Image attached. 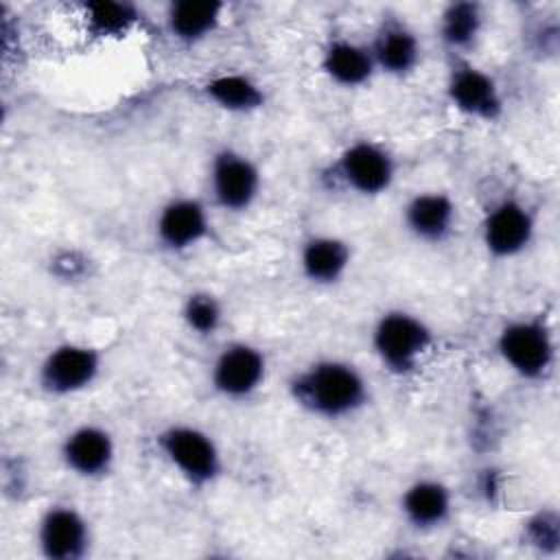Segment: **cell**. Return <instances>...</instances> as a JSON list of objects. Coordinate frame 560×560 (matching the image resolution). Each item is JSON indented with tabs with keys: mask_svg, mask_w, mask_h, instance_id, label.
Listing matches in <instances>:
<instances>
[{
	"mask_svg": "<svg viewBox=\"0 0 560 560\" xmlns=\"http://www.w3.org/2000/svg\"><path fill=\"white\" fill-rule=\"evenodd\" d=\"M446 98L459 114L475 120L492 122L503 114V96L494 77L462 55H451Z\"/></svg>",
	"mask_w": 560,
	"mask_h": 560,
	"instance_id": "52a82bcc",
	"label": "cell"
},
{
	"mask_svg": "<svg viewBox=\"0 0 560 560\" xmlns=\"http://www.w3.org/2000/svg\"><path fill=\"white\" fill-rule=\"evenodd\" d=\"M483 28V13L477 2H451L438 20V35L451 55H462L479 39Z\"/></svg>",
	"mask_w": 560,
	"mask_h": 560,
	"instance_id": "44dd1931",
	"label": "cell"
},
{
	"mask_svg": "<svg viewBox=\"0 0 560 560\" xmlns=\"http://www.w3.org/2000/svg\"><path fill=\"white\" fill-rule=\"evenodd\" d=\"M35 542L48 560H81L92 542L90 523L77 508L55 503L39 516Z\"/></svg>",
	"mask_w": 560,
	"mask_h": 560,
	"instance_id": "8fae6325",
	"label": "cell"
},
{
	"mask_svg": "<svg viewBox=\"0 0 560 560\" xmlns=\"http://www.w3.org/2000/svg\"><path fill=\"white\" fill-rule=\"evenodd\" d=\"M59 455L72 475L83 479H101L114 468L116 442L105 427L85 422L66 433Z\"/></svg>",
	"mask_w": 560,
	"mask_h": 560,
	"instance_id": "7c38bea8",
	"label": "cell"
},
{
	"mask_svg": "<svg viewBox=\"0 0 560 560\" xmlns=\"http://www.w3.org/2000/svg\"><path fill=\"white\" fill-rule=\"evenodd\" d=\"M210 234V217L197 197L168 199L155 219V236L168 252H186L206 241Z\"/></svg>",
	"mask_w": 560,
	"mask_h": 560,
	"instance_id": "4fadbf2b",
	"label": "cell"
},
{
	"mask_svg": "<svg viewBox=\"0 0 560 560\" xmlns=\"http://www.w3.org/2000/svg\"><path fill=\"white\" fill-rule=\"evenodd\" d=\"M370 50L376 70L389 77L411 74L422 59V46L416 33L398 18H385L381 22Z\"/></svg>",
	"mask_w": 560,
	"mask_h": 560,
	"instance_id": "5bb4252c",
	"label": "cell"
},
{
	"mask_svg": "<svg viewBox=\"0 0 560 560\" xmlns=\"http://www.w3.org/2000/svg\"><path fill=\"white\" fill-rule=\"evenodd\" d=\"M182 319L195 335L210 337L223 324V304L210 291H192L182 304Z\"/></svg>",
	"mask_w": 560,
	"mask_h": 560,
	"instance_id": "603a6c76",
	"label": "cell"
},
{
	"mask_svg": "<svg viewBox=\"0 0 560 560\" xmlns=\"http://www.w3.org/2000/svg\"><path fill=\"white\" fill-rule=\"evenodd\" d=\"M400 512L405 521L420 529L431 532L442 527L453 512V494L440 479L422 477L411 481L400 494Z\"/></svg>",
	"mask_w": 560,
	"mask_h": 560,
	"instance_id": "e0dca14e",
	"label": "cell"
},
{
	"mask_svg": "<svg viewBox=\"0 0 560 560\" xmlns=\"http://www.w3.org/2000/svg\"><path fill=\"white\" fill-rule=\"evenodd\" d=\"M431 326L416 313L392 308L385 311L372 328V348L378 363L396 374L416 372L433 346Z\"/></svg>",
	"mask_w": 560,
	"mask_h": 560,
	"instance_id": "7a4b0ae2",
	"label": "cell"
},
{
	"mask_svg": "<svg viewBox=\"0 0 560 560\" xmlns=\"http://www.w3.org/2000/svg\"><path fill=\"white\" fill-rule=\"evenodd\" d=\"M223 11L225 4L214 0H177L166 9V28L179 44H199L219 28Z\"/></svg>",
	"mask_w": 560,
	"mask_h": 560,
	"instance_id": "d6986e66",
	"label": "cell"
},
{
	"mask_svg": "<svg viewBox=\"0 0 560 560\" xmlns=\"http://www.w3.org/2000/svg\"><path fill=\"white\" fill-rule=\"evenodd\" d=\"M319 68L332 83L348 90L363 88L376 72L370 46L346 37H335L324 46Z\"/></svg>",
	"mask_w": 560,
	"mask_h": 560,
	"instance_id": "ac0fdd59",
	"label": "cell"
},
{
	"mask_svg": "<svg viewBox=\"0 0 560 560\" xmlns=\"http://www.w3.org/2000/svg\"><path fill=\"white\" fill-rule=\"evenodd\" d=\"M101 352L88 343L63 341L48 350L37 370L39 387L50 396H72L92 387L101 374Z\"/></svg>",
	"mask_w": 560,
	"mask_h": 560,
	"instance_id": "5b68a950",
	"label": "cell"
},
{
	"mask_svg": "<svg viewBox=\"0 0 560 560\" xmlns=\"http://www.w3.org/2000/svg\"><path fill=\"white\" fill-rule=\"evenodd\" d=\"M534 542H558V525L556 521H547L542 514L529 525Z\"/></svg>",
	"mask_w": 560,
	"mask_h": 560,
	"instance_id": "cb8c5ba5",
	"label": "cell"
},
{
	"mask_svg": "<svg viewBox=\"0 0 560 560\" xmlns=\"http://www.w3.org/2000/svg\"><path fill=\"white\" fill-rule=\"evenodd\" d=\"M289 394L311 416L343 420L370 402V383L350 361L317 359L293 374Z\"/></svg>",
	"mask_w": 560,
	"mask_h": 560,
	"instance_id": "6da1fadb",
	"label": "cell"
},
{
	"mask_svg": "<svg viewBox=\"0 0 560 560\" xmlns=\"http://www.w3.org/2000/svg\"><path fill=\"white\" fill-rule=\"evenodd\" d=\"M262 175L258 164L232 149L223 147L210 162V190L219 208L228 212H245L260 195Z\"/></svg>",
	"mask_w": 560,
	"mask_h": 560,
	"instance_id": "ba28073f",
	"label": "cell"
},
{
	"mask_svg": "<svg viewBox=\"0 0 560 560\" xmlns=\"http://www.w3.org/2000/svg\"><path fill=\"white\" fill-rule=\"evenodd\" d=\"M83 18L94 37H120L138 24L142 13L131 2L96 0L83 7Z\"/></svg>",
	"mask_w": 560,
	"mask_h": 560,
	"instance_id": "7402d4cb",
	"label": "cell"
},
{
	"mask_svg": "<svg viewBox=\"0 0 560 560\" xmlns=\"http://www.w3.org/2000/svg\"><path fill=\"white\" fill-rule=\"evenodd\" d=\"M267 376L265 352L249 341H232L221 348L210 368L212 389L230 400L249 398Z\"/></svg>",
	"mask_w": 560,
	"mask_h": 560,
	"instance_id": "9c48e42d",
	"label": "cell"
},
{
	"mask_svg": "<svg viewBox=\"0 0 560 560\" xmlns=\"http://www.w3.org/2000/svg\"><path fill=\"white\" fill-rule=\"evenodd\" d=\"M201 92L212 105L232 114H249L260 109L265 103L262 88L241 72L217 74L201 85Z\"/></svg>",
	"mask_w": 560,
	"mask_h": 560,
	"instance_id": "ffe728a7",
	"label": "cell"
},
{
	"mask_svg": "<svg viewBox=\"0 0 560 560\" xmlns=\"http://www.w3.org/2000/svg\"><path fill=\"white\" fill-rule=\"evenodd\" d=\"M350 260V243L335 234H313L300 249V271L317 287L337 284L348 273Z\"/></svg>",
	"mask_w": 560,
	"mask_h": 560,
	"instance_id": "2e32d148",
	"label": "cell"
},
{
	"mask_svg": "<svg viewBox=\"0 0 560 560\" xmlns=\"http://www.w3.org/2000/svg\"><path fill=\"white\" fill-rule=\"evenodd\" d=\"M457 206L442 190L416 192L402 208L405 228L424 243H442L455 228Z\"/></svg>",
	"mask_w": 560,
	"mask_h": 560,
	"instance_id": "9a60e30c",
	"label": "cell"
},
{
	"mask_svg": "<svg viewBox=\"0 0 560 560\" xmlns=\"http://www.w3.org/2000/svg\"><path fill=\"white\" fill-rule=\"evenodd\" d=\"M343 188L361 197H378L387 192L396 179V160L378 142L357 140L348 144L332 166Z\"/></svg>",
	"mask_w": 560,
	"mask_h": 560,
	"instance_id": "8992f818",
	"label": "cell"
},
{
	"mask_svg": "<svg viewBox=\"0 0 560 560\" xmlns=\"http://www.w3.org/2000/svg\"><path fill=\"white\" fill-rule=\"evenodd\" d=\"M158 448L195 488L214 483L223 470V457L214 438L195 424H168L158 435Z\"/></svg>",
	"mask_w": 560,
	"mask_h": 560,
	"instance_id": "3957f363",
	"label": "cell"
},
{
	"mask_svg": "<svg viewBox=\"0 0 560 560\" xmlns=\"http://www.w3.org/2000/svg\"><path fill=\"white\" fill-rule=\"evenodd\" d=\"M501 361L521 378H545L556 359L551 330L542 317H518L508 322L497 335Z\"/></svg>",
	"mask_w": 560,
	"mask_h": 560,
	"instance_id": "277c9868",
	"label": "cell"
},
{
	"mask_svg": "<svg viewBox=\"0 0 560 560\" xmlns=\"http://www.w3.org/2000/svg\"><path fill=\"white\" fill-rule=\"evenodd\" d=\"M536 221L532 210L514 199L505 197L488 208L481 221V241L492 258H514L534 241Z\"/></svg>",
	"mask_w": 560,
	"mask_h": 560,
	"instance_id": "30bf717a",
	"label": "cell"
}]
</instances>
